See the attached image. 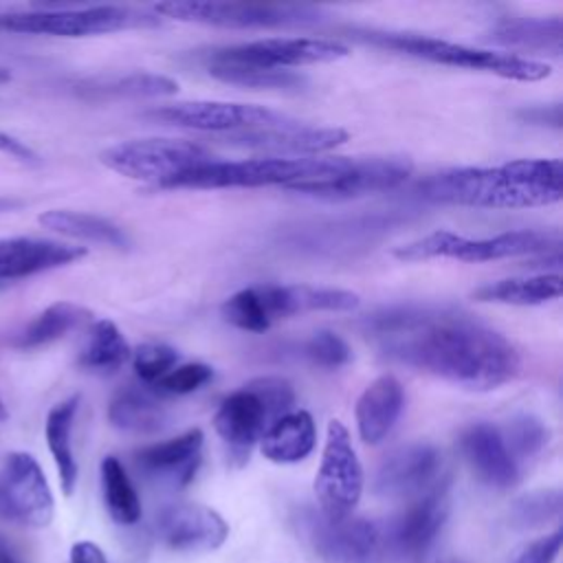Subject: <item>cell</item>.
Here are the masks:
<instances>
[{
  "label": "cell",
  "instance_id": "6da1fadb",
  "mask_svg": "<svg viewBox=\"0 0 563 563\" xmlns=\"http://www.w3.org/2000/svg\"><path fill=\"white\" fill-rule=\"evenodd\" d=\"M380 352L471 391H490L521 369L517 347L486 323L449 310L394 308L367 319Z\"/></svg>",
  "mask_w": 563,
  "mask_h": 563
},
{
  "label": "cell",
  "instance_id": "7a4b0ae2",
  "mask_svg": "<svg viewBox=\"0 0 563 563\" xmlns=\"http://www.w3.org/2000/svg\"><path fill=\"white\" fill-rule=\"evenodd\" d=\"M431 202L479 209H528L554 205L563 196L559 158H517L495 167H455L418 185Z\"/></svg>",
  "mask_w": 563,
  "mask_h": 563
},
{
  "label": "cell",
  "instance_id": "3957f363",
  "mask_svg": "<svg viewBox=\"0 0 563 563\" xmlns=\"http://www.w3.org/2000/svg\"><path fill=\"white\" fill-rule=\"evenodd\" d=\"M295 389L286 378L262 376L231 391L213 416V429L235 457L244 462L266 429L292 411Z\"/></svg>",
  "mask_w": 563,
  "mask_h": 563
},
{
  "label": "cell",
  "instance_id": "277c9868",
  "mask_svg": "<svg viewBox=\"0 0 563 563\" xmlns=\"http://www.w3.org/2000/svg\"><path fill=\"white\" fill-rule=\"evenodd\" d=\"M361 37L372 44H378L383 48H391V51L418 57V59L455 66V68L482 70V73H490V75H497L504 79L541 81V79L550 77V73H552L550 64L532 59V57L490 51V48H475V46L446 42V40L431 37V35L365 31Z\"/></svg>",
  "mask_w": 563,
  "mask_h": 563
},
{
  "label": "cell",
  "instance_id": "5b68a950",
  "mask_svg": "<svg viewBox=\"0 0 563 563\" xmlns=\"http://www.w3.org/2000/svg\"><path fill=\"white\" fill-rule=\"evenodd\" d=\"M345 156L334 158H244V161H209L207 165L185 174L165 189H222V187H268L284 189L295 183L328 178L345 167Z\"/></svg>",
  "mask_w": 563,
  "mask_h": 563
},
{
  "label": "cell",
  "instance_id": "8992f818",
  "mask_svg": "<svg viewBox=\"0 0 563 563\" xmlns=\"http://www.w3.org/2000/svg\"><path fill=\"white\" fill-rule=\"evenodd\" d=\"M559 251V233L556 231H534V229H517L488 238H466L453 233L449 229L431 231L413 242L400 244L394 251V257L400 262H422V260H460L468 264H482L506 257L521 255H548Z\"/></svg>",
  "mask_w": 563,
  "mask_h": 563
},
{
  "label": "cell",
  "instance_id": "52a82bcc",
  "mask_svg": "<svg viewBox=\"0 0 563 563\" xmlns=\"http://www.w3.org/2000/svg\"><path fill=\"white\" fill-rule=\"evenodd\" d=\"M101 163L128 178L156 183L161 189L213 161L211 152L183 139H134L101 152Z\"/></svg>",
  "mask_w": 563,
  "mask_h": 563
},
{
  "label": "cell",
  "instance_id": "ba28073f",
  "mask_svg": "<svg viewBox=\"0 0 563 563\" xmlns=\"http://www.w3.org/2000/svg\"><path fill=\"white\" fill-rule=\"evenodd\" d=\"M161 24L156 13L130 9V7H86V9H48V11H22L0 15V29L31 35L55 37H86L114 33L125 29H150Z\"/></svg>",
  "mask_w": 563,
  "mask_h": 563
},
{
  "label": "cell",
  "instance_id": "9c48e42d",
  "mask_svg": "<svg viewBox=\"0 0 563 563\" xmlns=\"http://www.w3.org/2000/svg\"><path fill=\"white\" fill-rule=\"evenodd\" d=\"M363 466L352 446L350 431L341 420H330L321 462L314 475L319 512L325 519L352 517L363 495Z\"/></svg>",
  "mask_w": 563,
  "mask_h": 563
},
{
  "label": "cell",
  "instance_id": "30bf717a",
  "mask_svg": "<svg viewBox=\"0 0 563 563\" xmlns=\"http://www.w3.org/2000/svg\"><path fill=\"white\" fill-rule=\"evenodd\" d=\"M158 15L180 22H196L222 29H277L312 24L319 9L295 4H246V2H161L154 7Z\"/></svg>",
  "mask_w": 563,
  "mask_h": 563
},
{
  "label": "cell",
  "instance_id": "8fae6325",
  "mask_svg": "<svg viewBox=\"0 0 563 563\" xmlns=\"http://www.w3.org/2000/svg\"><path fill=\"white\" fill-rule=\"evenodd\" d=\"M55 515V499L40 462L26 451H11L0 464V519L46 528Z\"/></svg>",
  "mask_w": 563,
  "mask_h": 563
},
{
  "label": "cell",
  "instance_id": "7c38bea8",
  "mask_svg": "<svg viewBox=\"0 0 563 563\" xmlns=\"http://www.w3.org/2000/svg\"><path fill=\"white\" fill-rule=\"evenodd\" d=\"M244 299L257 332L271 328L273 321L301 312H347L358 308L361 299L352 290L321 288L308 284H262L244 288Z\"/></svg>",
  "mask_w": 563,
  "mask_h": 563
},
{
  "label": "cell",
  "instance_id": "4fadbf2b",
  "mask_svg": "<svg viewBox=\"0 0 563 563\" xmlns=\"http://www.w3.org/2000/svg\"><path fill=\"white\" fill-rule=\"evenodd\" d=\"M347 53L345 44L325 37H264L216 48L207 55V62L288 70L292 66L336 62Z\"/></svg>",
  "mask_w": 563,
  "mask_h": 563
},
{
  "label": "cell",
  "instance_id": "5bb4252c",
  "mask_svg": "<svg viewBox=\"0 0 563 563\" xmlns=\"http://www.w3.org/2000/svg\"><path fill=\"white\" fill-rule=\"evenodd\" d=\"M411 174V161L405 156L347 158L345 167L328 178L288 185V191L314 198H356L389 191L402 185Z\"/></svg>",
  "mask_w": 563,
  "mask_h": 563
},
{
  "label": "cell",
  "instance_id": "9a60e30c",
  "mask_svg": "<svg viewBox=\"0 0 563 563\" xmlns=\"http://www.w3.org/2000/svg\"><path fill=\"white\" fill-rule=\"evenodd\" d=\"M152 119L200 130V132H242V130H255V128H268V125H282L292 119H288L282 112H275L264 106L253 103H235V101H183L163 106L150 112Z\"/></svg>",
  "mask_w": 563,
  "mask_h": 563
},
{
  "label": "cell",
  "instance_id": "2e32d148",
  "mask_svg": "<svg viewBox=\"0 0 563 563\" xmlns=\"http://www.w3.org/2000/svg\"><path fill=\"white\" fill-rule=\"evenodd\" d=\"M299 530L310 548L332 563H365L380 545L383 532L365 517L325 519L321 512L299 517Z\"/></svg>",
  "mask_w": 563,
  "mask_h": 563
},
{
  "label": "cell",
  "instance_id": "e0dca14e",
  "mask_svg": "<svg viewBox=\"0 0 563 563\" xmlns=\"http://www.w3.org/2000/svg\"><path fill=\"white\" fill-rule=\"evenodd\" d=\"M442 453L429 442H411L385 455L374 475V493L385 499H418L442 482Z\"/></svg>",
  "mask_w": 563,
  "mask_h": 563
},
{
  "label": "cell",
  "instance_id": "ac0fdd59",
  "mask_svg": "<svg viewBox=\"0 0 563 563\" xmlns=\"http://www.w3.org/2000/svg\"><path fill=\"white\" fill-rule=\"evenodd\" d=\"M154 530L163 545L187 554L213 552L229 537V526L222 515L196 501H178L161 508L154 519Z\"/></svg>",
  "mask_w": 563,
  "mask_h": 563
},
{
  "label": "cell",
  "instance_id": "d6986e66",
  "mask_svg": "<svg viewBox=\"0 0 563 563\" xmlns=\"http://www.w3.org/2000/svg\"><path fill=\"white\" fill-rule=\"evenodd\" d=\"M224 141L229 145L264 152L271 156L299 158L301 154L303 158H308L345 143L347 132L343 128H314V125H301L297 121H288L282 125L231 132L224 136Z\"/></svg>",
  "mask_w": 563,
  "mask_h": 563
},
{
  "label": "cell",
  "instance_id": "ffe728a7",
  "mask_svg": "<svg viewBox=\"0 0 563 563\" xmlns=\"http://www.w3.org/2000/svg\"><path fill=\"white\" fill-rule=\"evenodd\" d=\"M449 479L413 499L389 526L387 537L391 548L402 556L424 554L438 539L449 517Z\"/></svg>",
  "mask_w": 563,
  "mask_h": 563
},
{
  "label": "cell",
  "instance_id": "44dd1931",
  "mask_svg": "<svg viewBox=\"0 0 563 563\" xmlns=\"http://www.w3.org/2000/svg\"><path fill=\"white\" fill-rule=\"evenodd\" d=\"M460 451L473 475L497 490L519 484L523 471L512 457L501 429L490 422H473L460 435Z\"/></svg>",
  "mask_w": 563,
  "mask_h": 563
},
{
  "label": "cell",
  "instance_id": "7402d4cb",
  "mask_svg": "<svg viewBox=\"0 0 563 563\" xmlns=\"http://www.w3.org/2000/svg\"><path fill=\"white\" fill-rule=\"evenodd\" d=\"M205 433L187 429L185 433L143 446L134 453V466L150 479L169 484L174 488L187 486L202 460Z\"/></svg>",
  "mask_w": 563,
  "mask_h": 563
},
{
  "label": "cell",
  "instance_id": "603a6c76",
  "mask_svg": "<svg viewBox=\"0 0 563 563\" xmlns=\"http://www.w3.org/2000/svg\"><path fill=\"white\" fill-rule=\"evenodd\" d=\"M86 246L40 238L0 240V279H22L35 273L73 264L86 255Z\"/></svg>",
  "mask_w": 563,
  "mask_h": 563
},
{
  "label": "cell",
  "instance_id": "cb8c5ba5",
  "mask_svg": "<svg viewBox=\"0 0 563 563\" xmlns=\"http://www.w3.org/2000/svg\"><path fill=\"white\" fill-rule=\"evenodd\" d=\"M405 409V387L391 376L374 378L356 400V429L365 444H380L396 427Z\"/></svg>",
  "mask_w": 563,
  "mask_h": 563
},
{
  "label": "cell",
  "instance_id": "d4e9b609",
  "mask_svg": "<svg viewBox=\"0 0 563 563\" xmlns=\"http://www.w3.org/2000/svg\"><path fill=\"white\" fill-rule=\"evenodd\" d=\"M79 402H81L79 394H73V396L59 400L57 405H53L48 409V416L44 422L46 446L57 466L59 486L66 497L73 495V490L77 486V477H79V466H77L75 451H73V427H75V416L79 411Z\"/></svg>",
  "mask_w": 563,
  "mask_h": 563
},
{
  "label": "cell",
  "instance_id": "484cf974",
  "mask_svg": "<svg viewBox=\"0 0 563 563\" xmlns=\"http://www.w3.org/2000/svg\"><path fill=\"white\" fill-rule=\"evenodd\" d=\"M317 444V427L308 411H288L277 418L260 440L264 457L275 464L306 460Z\"/></svg>",
  "mask_w": 563,
  "mask_h": 563
},
{
  "label": "cell",
  "instance_id": "4316f807",
  "mask_svg": "<svg viewBox=\"0 0 563 563\" xmlns=\"http://www.w3.org/2000/svg\"><path fill=\"white\" fill-rule=\"evenodd\" d=\"M490 40L506 48H517L526 53H550L559 57L563 46V24L559 15L501 18L493 26Z\"/></svg>",
  "mask_w": 563,
  "mask_h": 563
},
{
  "label": "cell",
  "instance_id": "83f0119b",
  "mask_svg": "<svg viewBox=\"0 0 563 563\" xmlns=\"http://www.w3.org/2000/svg\"><path fill=\"white\" fill-rule=\"evenodd\" d=\"M108 420L121 431L156 433L167 424L169 416L150 387L125 385L112 396L108 405Z\"/></svg>",
  "mask_w": 563,
  "mask_h": 563
},
{
  "label": "cell",
  "instance_id": "f1b7e54d",
  "mask_svg": "<svg viewBox=\"0 0 563 563\" xmlns=\"http://www.w3.org/2000/svg\"><path fill=\"white\" fill-rule=\"evenodd\" d=\"M563 279L559 273H541L530 277H508L473 290L475 301L504 306H541L561 297Z\"/></svg>",
  "mask_w": 563,
  "mask_h": 563
},
{
  "label": "cell",
  "instance_id": "f546056e",
  "mask_svg": "<svg viewBox=\"0 0 563 563\" xmlns=\"http://www.w3.org/2000/svg\"><path fill=\"white\" fill-rule=\"evenodd\" d=\"M37 222L48 231H55L75 240H86V242H95V244H103L121 251L130 246V238L119 224L95 213L70 211V209H48L40 213Z\"/></svg>",
  "mask_w": 563,
  "mask_h": 563
},
{
  "label": "cell",
  "instance_id": "4dcf8cb0",
  "mask_svg": "<svg viewBox=\"0 0 563 563\" xmlns=\"http://www.w3.org/2000/svg\"><path fill=\"white\" fill-rule=\"evenodd\" d=\"M88 319L90 310H86L84 306L73 301H55L24 325V330L13 339V345L20 350L44 347L59 341Z\"/></svg>",
  "mask_w": 563,
  "mask_h": 563
},
{
  "label": "cell",
  "instance_id": "1f68e13d",
  "mask_svg": "<svg viewBox=\"0 0 563 563\" xmlns=\"http://www.w3.org/2000/svg\"><path fill=\"white\" fill-rule=\"evenodd\" d=\"M132 350L110 319H99L90 325L88 339L77 356V365L92 374H114L130 361Z\"/></svg>",
  "mask_w": 563,
  "mask_h": 563
},
{
  "label": "cell",
  "instance_id": "d6a6232c",
  "mask_svg": "<svg viewBox=\"0 0 563 563\" xmlns=\"http://www.w3.org/2000/svg\"><path fill=\"white\" fill-rule=\"evenodd\" d=\"M101 493L103 504L112 521L121 526H134L141 519V499L125 471V466L114 455L101 460Z\"/></svg>",
  "mask_w": 563,
  "mask_h": 563
},
{
  "label": "cell",
  "instance_id": "836d02e7",
  "mask_svg": "<svg viewBox=\"0 0 563 563\" xmlns=\"http://www.w3.org/2000/svg\"><path fill=\"white\" fill-rule=\"evenodd\" d=\"M211 77L246 88H268V90H297L306 84V77L295 70H275V68H255L238 64H216L207 62Z\"/></svg>",
  "mask_w": 563,
  "mask_h": 563
},
{
  "label": "cell",
  "instance_id": "e575fe53",
  "mask_svg": "<svg viewBox=\"0 0 563 563\" xmlns=\"http://www.w3.org/2000/svg\"><path fill=\"white\" fill-rule=\"evenodd\" d=\"M501 435L521 471L526 464L534 462L545 451L550 440L548 427L537 416L530 413L512 416L501 429Z\"/></svg>",
  "mask_w": 563,
  "mask_h": 563
},
{
  "label": "cell",
  "instance_id": "d590c367",
  "mask_svg": "<svg viewBox=\"0 0 563 563\" xmlns=\"http://www.w3.org/2000/svg\"><path fill=\"white\" fill-rule=\"evenodd\" d=\"M561 490L559 488H548V490H532L519 499H515L510 508V523L530 530L545 526L561 515Z\"/></svg>",
  "mask_w": 563,
  "mask_h": 563
},
{
  "label": "cell",
  "instance_id": "8d00e7d4",
  "mask_svg": "<svg viewBox=\"0 0 563 563\" xmlns=\"http://www.w3.org/2000/svg\"><path fill=\"white\" fill-rule=\"evenodd\" d=\"M106 97H125V99H154L167 97L178 90V84L165 75L154 73H132L95 88Z\"/></svg>",
  "mask_w": 563,
  "mask_h": 563
},
{
  "label": "cell",
  "instance_id": "74e56055",
  "mask_svg": "<svg viewBox=\"0 0 563 563\" xmlns=\"http://www.w3.org/2000/svg\"><path fill=\"white\" fill-rule=\"evenodd\" d=\"M132 367L143 385L152 387L178 363V352L165 343H143L132 352Z\"/></svg>",
  "mask_w": 563,
  "mask_h": 563
},
{
  "label": "cell",
  "instance_id": "f35d334b",
  "mask_svg": "<svg viewBox=\"0 0 563 563\" xmlns=\"http://www.w3.org/2000/svg\"><path fill=\"white\" fill-rule=\"evenodd\" d=\"M213 378V369L205 363H183L172 367L158 383L152 385L154 394L185 396L205 387Z\"/></svg>",
  "mask_w": 563,
  "mask_h": 563
},
{
  "label": "cell",
  "instance_id": "ab89813d",
  "mask_svg": "<svg viewBox=\"0 0 563 563\" xmlns=\"http://www.w3.org/2000/svg\"><path fill=\"white\" fill-rule=\"evenodd\" d=\"M303 354L310 358V363H314L319 367H325V369L343 367L352 358L350 345L336 332H330V330L314 332L306 341Z\"/></svg>",
  "mask_w": 563,
  "mask_h": 563
},
{
  "label": "cell",
  "instance_id": "60d3db41",
  "mask_svg": "<svg viewBox=\"0 0 563 563\" xmlns=\"http://www.w3.org/2000/svg\"><path fill=\"white\" fill-rule=\"evenodd\" d=\"M561 543H563V532L556 528L550 534L537 537L528 543H523L508 563H554L559 559L561 552Z\"/></svg>",
  "mask_w": 563,
  "mask_h": 563
},
{
  "label": "cell",
  "instance_id": "b9f144b4",
  "mask_svg": "<svg viewBox=\"0 0 563 563\" xmlns=\"http://www.w3.org/2000/svg\"><path fill=\"white\" fill-rule=\"evenodd\" d=\"M70 563H108L103 550L92 541H77L70 548Z\"/></svg>",
  "mask_w": 563,
  "mask_h": 563
},
{
  "label": "cell",
  "instance_id": "7bdbcfd3",
  "mask_svg": "<svg viewBox=\"0 0 563 563\" xmlns=\"http://www.w3.org/2000/svg\"><path fill=\"white\" fill-rule=\"evenodd\" d=\"M0 152L9 154L13 158H20L24 163H31V161L37 158V154L26 143H22L20 139H15V136H11L7 132H0Z\"/></svg>",
  "mask_w": 563,
  "mask_h": 563
},
{
  "label": "cell",
  "instance_id": "ee69618b",
  "mask_svg": "<svg viewBox=\"0 0 563 563\" xmlns=\"http://www.w3.org/2000/svg\"><path fill=\"white\" fill-rule=\"evenodd\" d=\"M20 202L18 200H13V198H7V196H0V213H4V211H11V209H15Z\"/></svg>",
  "mask_w": 563,
  "mask_h": 563
},
{
  "label": "cell",
  "instance_id": "f6af8a7d",
  "mask_svg": "<svg viewBox=\"0 0 563 563\" xmlns=\"http://www.w3.org/2000/svg\"><path fill=\"white\" fill-rule=\"evenodd\" d=\"M0 563H22V561H18V559L0 543Z\"/></svg>",
  "mask_w": 563,
  "mask_h": 563
},
{
  "label": "cell",
  "instance_id": "bcb514c9",
  "mask_svg": "<svg viewBox=\"0 0 563 563\" xmlns=\"http://www.w3.org/2000/svg\"><path fill=\"white\" fill-rule=\"evenodd\" d=\"M9 418V411H7V407H4V402H2V398H0V422H4Z\"/></svg>",
  "mask_w": 563,
  "mask_h": 563
},
{
  "label": "cell",
  "instance_id": "7dc6e473",
  "mask_svg": "<svg viewBox=\"0 0 563 563\" xmlns=\"http://www.w3.org/2000/svg\"><path fill=\"white\" fill-rule=\"evenodd\" d=\"M442 563H462V561H453V559H449V561H442Z\"/></svg>",
  "mask_w": 563,
  "mask_h": 563
}]
</instances>
